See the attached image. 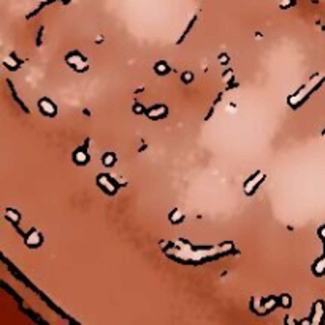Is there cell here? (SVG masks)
Here are the masks:
<instances>
[{"label": "cell", "instance_id": "1", "mask_svg": "<svg viewBox=\"0 0 325 325\" xmlns=\"http://www.w3.org/2000/svg\"><path fill=\"white\" fill-rule=\"evenodd\" d=\"M40 106H41V111H43V113H46V114H54L56 113V106L49 102V100H46V98L40 102Z\"/></svg>", "mask_w": 325, "mask_h": 325}, {"label": "cell", "instance_id": "3", "mask_svg": "<svg viewBox=\"0 0 325 325\" xmlns=\"http://www.w3.org/2000/svg\"><path fill=\"white\" fill-rule=\"evenodd\" d=\"M163 114H167V108H154V111H149L151 117H160Z\"/></svg>", "mask_w": 325, "mask_h": 325}, {"label": "cell", "instance_id": "4", "mask_svg": "<svg viewBox=\"0 0 325 325\" xmlns=\"http://www.w3.org/2000/svg\"><path fill=\"white\" fill-rule=\"evenodd\" d=\"M105 159H106V160H105V165H111V163H113V160H111V159H114V155H113V154H108Z\"/></svg>", "mask_w": 325, "mask_h": 325}, {"label": "cell", "instance_id": "2", "mask_svg": "<svg viewBox=\"0 0 325 325\" xmlns=\"http://www.w3.org/2000/svg\"><path fill=\"white\" fill-rule=\"evenodd\" d=\"M87 160H89V157H87V154H86L84 151H80V152L75 154V162H78V163H86Z\"/></svg>", "mask_w": 325, "mask_h": 325}]
</instances>
